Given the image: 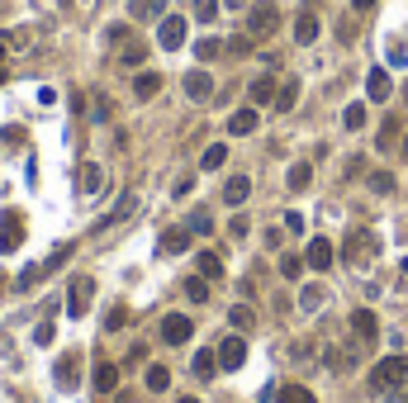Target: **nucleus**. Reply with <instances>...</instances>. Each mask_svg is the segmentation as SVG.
Instances as JSON below:
<instances>
[{
	"label": "nucleus",
	"instance_id": "48",
	"mask_svg": "<svg viewBox=\"0 0 408 403\" xmlns=\"http://www.w3.org/2000/svg\"><path fill=\"white\" fill-rule=\"evenodd\" d=\"M190 190H195V176H181V181H176V190H171V195H176V200H186Z\"/></svg>",
	"mask_w": 408,
	"mask_h": 403
},
{
	"label": "nucleus",
	"instance_id": "1",
	"mask_svg": "<svg viewBox=\"0 0 408 403\" xmlns=\"http://www.w3.org/2000/svg\"><path fill=\"white\" fill-rule=\"evenodd\" d=\"M380 256V237L370 233V228H356V233L342 242V261L346 266H370Z\"/></svg>",
	"mask_w": 408,
	"mask_h": 403
},
{
	"label": "nucleus",
	"instance_id": "6",
	"mask_svg": "<svg viewBox=\"0 0 408 403\" xmlns=\"http://www.w3.org/2000/svg\"><path fill=\"white\" fill-rule=\"evenodd\" d=\"M214 356H219V370H242V361H247V337L233 332V337H223L214 346Z\"/></svg>",
	"mask_w": 408,
	"mask_h": 403
},
{
	"label": "nucleus",
	"instance_id": "18",
	"mask_svg": "<svg viewBox=\"0 0 408 403\" xmlns=\"http://www.w3.org/2000/svg\"><path fill=\"white\" fill-rule=\"evenodd\" d=\"M133 209H138V195L128 190L124 200H119V204H114V209H110V218H100V223H95V233H105V228H114V223H124V218L133 214Z\"/></svg>",
	"mask_w": 408,
	"mask_h": 403
},
{
	"label": "nucleus",
	"instance_id": "38",
	"mask_svg": "<svg viewBox=\"0 0 408 403\" xmlns=\"http://www.w3.org/2000/svg\"><path fill=\"white\" fill-rule=\"evenodd\" d=\"M219 52H223V43H219V38H200V43H195V57H200V62H214Z\"/></svg>",
	"mask_w": 408,
	"mask_h": 403
},
{
	"label": "nucleus",
	"instance_id": "12",
	"mask_svg": "<svg viewBox=\"0 0 408 403\" xmlns=\"http://www.w3.org/2000/svg\"><path fill=\"white\" fill-rule=\"evenodd\" d=\"M209 95H214V76H209V72H186V100L204 105Z\"/></svg>",
	"mask_w": 408,
	"mask_h": 403
},
{
	"label": "nucleus",
	"instance_id": "54",
	"mask_svg": "<svg viewBox=\"0 0 408 403\" xmlns=\"http://www.w3.org/2000/svg\"><path fill=\"white\" fill-rule=\"evenodd\" d=\"M5 52H10V38H0V62H5Z\"/></svg>",
	"mask_w": 408,
	"mask_h": 403
},
{
	"label": "nucleus",
	"instance_id": "43",
	"mask_svg": "<svg viewBox=\"0 0 408 403\" xmlns=\"http://www.w3.org/2000/svg\"><path fill=\"white\" fill-rule=\"evenodd\" d=\"M299 271H304V261H299L295 251H285V256H280V276L285 280H299Z\"/></svg>",
	"mask_w": 408,
	"mask_h": 403
},
{
	"label": "nucleus",
	"instance_id": "17",
	"mask_svg": "<svg viewBox=\"0 0 408 403\" xmlns=\"http://www.w3.org/2000/svg\"><path fill=\"white\" fill-rule=\"evenodd\" d=\"M247 195H251V181H247V176H228V181H223V204L242 209V204H247Z\"/></svg>",
	"mask_w": 408,
	"mask_h": 403
},
{
	"label": "nucleus",
	"instance_id": "52",
	"mask_svg": "<svg viewBox=\"0 0 408 403\" xmlns=\"http://www.w3.org/2000/svg\"><path fill=\"white\" fill-rule=\"evenodd\" d=\"M351 10H356V15H366V10H375V0H351Z\"/></svg>",
	"mask_w": 408,
	"mask_h": 403
},
{
	"label": "nucleus",
	"instance_id": "10",
	"mask_svg": "<svg viewBox=\"0 0 408 403\" xmlns=\"http://www.w3.org/2000/svg\"><path fill=\"white\" fill-rule=\"evenodd\" d=\"M19 242H24V218L0 214V251H19Z\"/></svg>",
	"mask_w": 408,
	"mask_h": 403
},
{
	"label": "nucleus",
	"instance_id": "57",
	"mask_svg": "<svg viewBox=\"0 0 408 403\" xmlns=\"http://www.w3.org/2000/svg\"><path fill=\"white\" fill-rule=\"evenodd\" d=\"M404 161H408V133H404Z\"/></svg>",
	"mask_w": 408,
	"mask_h": 403
},
{
	"label": "nucleus",
	"instance_id": "58",
	"mask_svg": "<svg viewBox=\"0 0 408 403\" xmlns=\"http://www.w3.org/2000/svg\"><path fill=\"white\" fill-rule=\"evenodd\" d=\"M0 295H5V276H0Z\"/></svg>",
	"mask_w": 408,
	"mask_h": 403
},
{
	"label": "nucleus",
	"instance_id": "55",
	"mask_svg": "<svg viewBox=\"0 0 408 403\" xmlns=\"http://www.w3.org/2000/svg\"><path fill=\"white\" fill-rule=\"evenodd\" d=\"M399 271H404V280H408V256H404V266H399Z\"/></svg>",
	"mask_w": 408,
	"mask_h": 403
},
{
	"label": "nucleus",
	"instance_id": "51",
	"mask_svg": "<svg viewBox=\"0 0 408 403\" xmlns=\"http://www.w3.org/2000/svg\"><path fill=\"white\" fill-rule=\"evenodd\" d=\"M247 228H251V223H247V218H242V214H237V218H233V228H228V233H233V237H247Z\"/></svg>",
	"mask_w": 408,
	"mask_h": 403
},
{
	"label": "nucleus",
	"instance_id": "25",
	"mask_svg": "<svg viewBox=\"0 0 408 403\" xmlns=\"http://www.w3.org/2000/svg\"><path fill=\"white\" fill-rule=\"evenodd\" d=\"M186 228H190V237H209L214 233V214H209V209H195V214L186 218Z\"/></svg>",
	"mask_w": 408,
	"mask_h": 403
},
{
	"label": "nucleus",
	"instance_id": "4",
	"mask_svg": "<svg viewBox=\"0 0 408 403\" xmlns=\"http://www.w3.org/2000/svg\"><path fill=\"white\" fill-rule=\"evenodd\" d=\"M186 15H162L157 19V47L162 52H176V47H186Z\"/></svg>",
	"mask_w": 408,
	"mask_h": 403
},
{
	"label": "nucleus",
	"instance_id": "3",
	"mask_svg": "<svg viewBox=\"0 0 408 403\" xmlns=\"http://www.w3.org/2000/svg\"><path fill=\"white\" fill-rule=\"evenodd\" d=\"M95 299V276H72V290H67V313L72 318H86Z\"/></svg>",
	"mask_w": 408,
	"mask_h": 403
},
{
	"label": "nucleus",
	"instance_id": "59",
	"mask_svg": "<svg viewBox=\"0 0 408 403\" xmlns=\"http://www.w3.org/2000/svg\"><path fill=\"white\" fill-rule=\"evenodd\" d=\"M0 86H5V67H0Z\"/></svg>",
	"mask_w": 408,
	"mask_h": 403
},
{
	"label": "nucleus",
	"instance_id": "53",
	"mask_svg": "<svg viewBox=\"0 0 408 403\" xmlns=\"http://www.w3.org/2000/svg\"><path fill=\"white\" fill-rule=\"evenodd\" d=\"M223 5H228V10H242V5H247V0H223Z\"/></svg>",
	"mask_w": 408,
	"mask_h": 403
},
{
	"label": "nucleus",
	"instance_id": "46",
	"mask_svg": "<svg viewBox=\"0 0 408 403\" xmlns=\"http://www.w3.org/2000/svg\"><path fill=\"white\" fill-rule=\"evenodd\" d=\"M394 138H399V119H385V128H380L375 147H394Z\"/></svg>",
	"mask_w": 408,
	"mask_h": 403
},
{
	"label": "nucleus",
	"instance_id": "39",
	"mask_svg": "<svg viewBox=\"0 0 408 403\" xmlns=\"http://www.w3.org/2000/svg\"><path fill=\"white\" fill-rule=\"evenodd\" d=\"M251 43H256L251 33H237V38H228V43H223V52H233V57H247V52H251Z\"/></svg>",
	"mask_w": 408,
	"mask_h": 403
},
{
	"label": "nucleus",
	"instance_id": "44",
	"mask_svg": "<svg viewBox=\"0 0 408 403\" xmlns=\"http://www.w3.org/2000/svg\"><path fill=\"white\" fill-rule=\"evenodd\" d=\"M370 190H375V195H390L394 176H390V171H370Z\"/></svg>",
	"mask_w": 408,
	"mask_h": 403
},
{
	"label": "nucleus",
	"instance_id": "45",
	"mask_svg": "<svg viewBox=\"0 0 408 403\" xmlns=\"http://www.w3.org/2000/svg\"><path fill=\"white\" fill-rule=\"evenodd\" d=\"M52 337H57V327L47 323V318H43L38 327H33V346H52Z\"/></svg>",
	"mask_w": 408,
	"mask_h": 403
},
{
	"label": "nucleus",
	"instance_id": "41",
	"mask_svg": "<svg viewBox=\"0 0 408 403\" xmlns=\"http://www.w3.org/2000/svg\"><path fill=\"white\" fill-rule=\"evenodd\" d=\"M38 280H43V266H24V271H19V280H15V290H33Z\"/></svg>",
	"mask_w": 408,
	"mask_h": 403
},
{
	"label": "nucleus",
	"instance_id": "50",
	"mask_svg": "<svg viewBox=\"0 0 408 403\" xmlns=\"http://www.w3.org/2000/svg\"><path fill=\"white\" fill-rule=\"evenodd\" d=\"M285 228H290V233H304V214H285Z\"/></svg>",
	"mask_w": 408,
	"mask_h": 403
},
{
	"label": "nucleus",
	"instance_id": "24",
	"mask_svg": "<svg viewBox=\"0 0 408 403\" xmlns=\"http://www.w3.org/2000/svg\"><path fill=\"white\" fill-rule=\"evenodd\" d=\"M228 323H233V332H251V327H256L251 304H233V309H228Z\"/></svg>",
	"mask_w": 408,
	"mask_h": 403
},
{
	"label": "nucleus",
	"instance_id": "40",
	"mask_svg": "<svg viewBox=\"0 0 408 403\" xmlns=\"http://www.w3.org/2000/svg\"><path fill=\"white\" fill-rule=\"evenodd\" d=\"M119 62H124V67H142V62H147V47H142V43H128L124 52H119Z\"/></svg>",
	"mask_w": 408,
	"mask_h": 403
},
{
	"label": "nucleus",
	"instance_id": "47",
	"mask_svg": "<svg viewBox=\"0 0 408 403\" xmlns=\"http://www.w3.org/2000/svg\"><path fill=\"white\" fill-rule=\"evenodd\" d=\"M105 43H128V24H110V29H105Z\"/></svg>",
	"mask_w": 408,
	"mask_h": 403
},
{
	"label": "nucleus",
	"instance_id": "32",
	"mask_svg": "<svg viewBox=\"0 0 408 403\" xmlns=\"http://www.w3.org/2000/svg\"><path fill=\"white\" fill-rule=\"evenodd\" d=\"M67 261H72V242H62V247H52V251H47V261H43V276H52V271H62Z\"/></svg>",
	"mask_w": 408,
	"mask_h": 403
},
{
	"label": "nucleus",
	"instance_id": "11",
	"mask_svg": "<svg viewBox=\"0 0 408 403\" xmlns=\"http://www.w3.org/2000/svg\"><path fill=\"white\" fill-rule=\"evenodd\" d=\"M256 124H261L256 105H247V109H233V114H228V133H233V138H247V133H256Z\"/></svg>",
	"mask_w": 408,
	"mask_h": 403
},
{
	"label": "nucleus",
	"instance_id": "61",
	"mask_svg": "<svg viewBox=\"0 0 408 403\" xmlns=\"http://www.w3.org/2000/svg\"><path fill=\"white\" fill-rule=\"evenodd\" d=\"M404 403H408V399H404Z\"/></svg>",
	"mask_w": 408,
	"mask_h": 403
},
{
	"label": "nucleus",
	"instance_id": "21",
	"mask_svg": "<svg viewBox=\"0 0 408 403\" xmlns=\"http://www.w3.org/2000/svg\"><path fill=\"white\" fill-rule=\"evenodd\" d=\"M190 370H195V380H214V370H219V356H214V346H209V351H195Z\"/></svg>",
	"mask_w": 408,
	"mask_h": 403
},
{
	"label": "nucleus",
	"instance_id": "19",
	"mask_svg": "<svg viewBox=\"0 0 408 403\" xmlns=\"http://www.w3.org/2000/svg\"><path fill=\"white\" fill-rule=\"evenodd\" d=\"M276 91H280V86H276L271 76H256V81L247 86V100H251L256 109H261V105H276Z\"/></svg>",
	"mask_w": 408,
	"mask_h": 403
},
{
	"label": "nucleus",
	"instance_id": "22",
	"mask_svg": "<svg viewBox=\"0 0 408 403\" xmlns=\"http://www.w3.org/2000/svg\"><path fill=\"white\" fill-rule=\"evenodd\" d=\"M157 91H162V76H157V72H138V76H133V95H138V100H152Z\"/></svg>",
	"mask_w": 408,
	"mask_h": 403
},
{
	"label": "nucleus",
	"instance_id": "33",
	"mask_svg": "<svg viewBox=\"0 0 408 403\" xmlns=\"http://www.w3.org/2000/svg\"><path fill=\"white\" fill-rule=\"evenodd\" d=\"M342 128H351V133H361V128H366V105H361V100L342 109Z\"/></svg>",
	"mask_w": 408,
	"mask_h": 403
},
{
	"label": "nucleus",
	"instance_id": "9",
	"mask_svg": "<svg viewBox=\"0 0 408 403\" xmlns=\"http://www.w3.org/2000/svg\"><path fill=\"white\" fill-rule=\"evenodd\" d=\"M332 261H337V247H332L328 237H314L309 251H304V266H309V271H328Z\"/></svg>",
	"mask_w": 408,
	"mask_h": 403
},
{
	"label": "nucleus",
	"instance_id": "8",
	"mask_svg": "<svg viewBox=\"0 0 408 403\" xmlns=\"http://www.w3.org/2000/svg\"><path fill=\"white\" fill-rule=\"evenodd\" d=\"M351 332H356L361 346H375V341H380V318L370 309H356V313H351Z\"/></svg>",
	"mask_w": 408,
	"mask_h": 403
},
{
	"label": "nucleus",
	"instance_id": "60",
	"mask_svg": "<svg viewBox=\"0 0 408 403\" xmlns=\"http://www.w3.org/2000/svg\"><path fill=\"white\" fill-rule=\"evenodd\" d=\"M404 100H408V81H404Z\"/></svg>",
	"mask_w": 408,
	"mask_h": 403
},
{
	"label": "nucleus",
	"instance_id": "35",
	"mask_svg": "<svg viewBox=\"0 0 408 403\" xmlns=\"http://www.w3.org/2000/svg\"><path fill=\"white\" fill-rule=\"evenodd\" d=\"M223 161H228V147H223V142H214V147H204V157H200V166H204V171H219Z\"/></svg>",
	"mask_w": 408,
	"mask_h": 403
},
{
	"label": "nucleus",
	"instance_id": "26",
	"mask_svg": "<svg viewBox=\"0 0 408 403\" xmlns=\"http://www.w3.org/2000/svg\"><path fill=\"white\" fill-rule=\"evenodd\" d=\"M195 266H200L204 280H223V256H219V251H200V261H195Z\"/></svg>",
	"mask_w": 408,
	"mask_h": 403
},
{
	"label": "nucleus",
	"instance_id": "7",
	"mask_svg": "<svg viewBox=\"0 0 408 403\" xmlns=\"http://www.w3.org/2000/svg\"><path fill=\"white\" fill-rule=\"evenodd\" d=\"M190 337H195V323H190L186 313H166V318H162V341H166V346H186Z\"/></svg>",
	"mask_w": 408,
	"mask_h": 403
},
{
	"label": "nucleus",
	"instance_id": "28",
	"mask_svg": "<svg viewBox=\"0 0 408 403\" xmlns=\"http://www.w3.org/2000/svg\"><path fill=\"white\" fill-rule=\"evenodd\" d=\"M276 403H318V399L304 385H280V389H276Z\"/></svg>",
	"mask_w": 408,
	"mask_h": 403
},
{
	"label": "nucleus",
	"instance_id": "34",
	"mask_svg": "<svg viewBox=\"0 0 408 403\" xmlns=\"http://www.w3.org/2000/svg\"><path fill=\"white\" fill-rule=\"evenodd\" d=\"M295 100H299V81H285L280 91H276V109H280V114H290V109H295Z\"/></svg>",
	"mask_w": 408,
	"mask_h": 403
},
{
	"label": "nucleus",
	"instance_id": "27",
	"mask_svg": "<svg viewBox=\"0 0 408 403\" xmlns=\"http://www.w3.org/2000/svg\"><path fill=\"white\" fill-rule=\"evenodd\" d=\"M323 299H328V290H323V285H304V290H299V309L314 313V309H323Z\"/></svg>",
	"mask_w": 408,
	"mask_h": 403
},
{
	"label": "nucleus",
	"instance_id": "31",
	"mask_svg": "<svg viewBox=\"0 0 408 403\" xmlns=\"http://www.w3.org/2000/svg\"><path fill=\"white\" fill-rule=\"evenodd\" d=\"M142 385H147V394H162V389L171 385V370H166V365H147V380H142Z\"/></svg>",
	"mask_w": 408,
	"mask_h": 403
},
{
	"label": "nucleus",
	"instance_id": "29",
	"mask_svg": "<svg viewBox=\"0 0 408 403\" xmlns=\"http://www.w3.org/2000/svg\"><path fill=\"white\" fill-rule=\"evenodd\" d=\"M166 0H128V15L133 19H157Z\"/></svg>",
	"mask_w": 408,
	"mask_h": 403
},
{
	"label": "nucleus",
	"instance_id": "36",
	"mask_svg": "<svg viewBox=\"0 0 408 403\" xmlns=\"http://www.w3.org/2000/svg\"><path fill=\"white\" fill-rule=\"evenodd\" d=\"M186 299H190V304H204V299H209V280H204V276H190V280H186Z\"/></svg>",
	"mask_w": 408,
	"mask_h": 403
},
{
	"label": "nucleus",
	"instance_id": "56",
	"mask_svg": "<svg viewBox=\"0 0 408 403\" xmlns=\"http://www.w3.org/2000/svg\"><path fill=\"white\" fill-rule=\"evenodd\" d=\"M176 403H200V399H190V394H186V399H176Z\"/></svg>",
	"mask_w": 408,
	"mask_h": 403
},
{
	"label": "nucleus",
	"instance_id": "37",
	"mask_svg": "<svg viewBox=\"0 0 408 403\" xmlns=\"http://www.w3.org/2000/svg\"><path fill=\"white\" fill-rule=\"evenodd\" d=\"M219 5L223 0H195V19H200V24H214V19H219Z\"/></svg>",
	"mask_w": 408,
	"mask_h": 403
},
{
	"label": "nucleus",
	"instance_id": "2",
	"mask_svg": "<svg viewBox=\"0 0 408 403\" xmlns=\"http://www.w3.org/2000/svg\"><path fill=\"white\" fill-rule=\"evenodd\" d=\"M399 385H408V356H385L370 370V389L375 394H390V389H399Z\"/></svg>",
	"mask_w": 408,
	"mask_h": 403
},
{
	"label": "nucleus",
	"instance_id": "5",
	"mask_svg": "<svg viewBox=\"0 0 408 403\" xmlns=\"http://www.w3.org/2000/svg\"><path fill=\"white\" fill-rule=\"evenodd\" d=\"M276 24H280V10H276L271 0H261V5H251V10H247V33H251V38H271Z\"/></svg>",
	"mask_w": 408,
	"mask_h": 403
},
{
	"label": "nucleus",
	"instance_id": "20",
	"mask_svg": "<svg viewBox=\"0 0 408 403\" xmlns=\"http://www.w3.org/2000/svg\"><path fill=\"white\" fill-rule=\"evenodd\" d=\"M390 91H394L390 72H385V67H370V76H366V95H370V100H390Z\"/></svg>",
	"mask_w": 408,
	"mask_h": 403
},
{
	"label": "nucleus",
	"instance_id": "13",
	"mask_svg": "<svg viewBox=\"0 0 408 403\" xmlns=\"http://www.w3.org/2000/svg\"><path fill=\"white\" fill-rule=\"evenodd\" d=\"M52 380H57V389H76V380H81V356H76V351L52 365Z\"/></svg>",
	"mask_w": 408,
	"mask_h": 403
},
{
	"label": "nucleus",
	"instance_id": "23",
	"mask_svg": "<svg viewBox=\"0 0 408 403\" xmlns=\"http://www.w3.org/2000/svg\"><path fill=\"white\" fill-rule=\"evenodd\" d=\"M190 247V228H166V233H162V251H166V256H176V251H186Z\"/></svg>",
	"mask_w": 408,
	"mask_h": 403
},
{
	"label": "nucleus",
	"instance_id": "16",
	"mask_svg": "<svg viewBox=\"0 0 408 403\" xmlns=\"http://www.w3.org/2000/svg\"><path fill=\"white\" fill-rule=\"evenodd\" d=\"M91 389H95V394H114V389H119V365L100 361V365H95V375H91Z\"/></svg>",
	"mask_w": 408,
	"mask_h": 403
},
{
	"label": "nucleus",
	"instance_id": "30",
	"mask_svg": "<svg viewBox=\"0 0 408 403\" xmlns=\"http://www.w3.org/2000/svg\"><path fill=\"white\" fill-rule=\"evenodd\" d=\"M285 181H290V190H309V181H314V166H309V161H295Z\"/></svg>",
	"mask_w": 408,
	"mask_h": 403
},
{
	"label": "nucleus",
	"instance_id": "15",
	"mask_svg": "<svg viewBox=\"0 0 408 403\" xmlns=\"http://www.w3.org/2000/svg\"><path fill=\"white\" fill-rule=\"evenodd\" d=\"M314 38H318V10L309 5V10H299V19H295V43L309 47Z\"/></svg>",
	"mask_w": 408,
	"mask_h": 403
},
{
	"label": "nucleus",
	"instance_id": "49",
	"mask_svg": "<svg viewBox=\"0 0 408 403\" xmlns=\"http://www.w3.org/2000/svg\"><path fill=\"white\" fill-rule=\"evenodd\" d=\"M91 119H95V124H105V119H110V100H95V109H91Z\"/></svg>",
	"mask_w": 408,
	"mask_h": 403
},
{
	"label": "nucleus",
	"instance_id": "42",
	"mask_svg": "<svg viewBox=\"0 0 408 403\" xmlns=\"http://www.w3.org/2000/svg\"><path fill=\"white\" fill-rule=\"evenodd\" d=\"M124 323H128V309H124V304H114V309L105 313V332H119Z\"/></svg>",
	"mask_w": 408,
	"mask_h": 403
},
{
	"label": "nucleus",
	"instance_id": "14",
	"mask_svg": "<svg viewBox=\"0 0 408 403\" xmlns=\"http://www.w3.org/2000/svg\"><path fill=\"white\" fill-rule=\"evenodd\" d=\"M100 186H105V166H100V161H81V171H76V190H81V195H95Z\"/></svg>",
	"mask_w": 408,
	"mask_h": 403
}]
</instances>
